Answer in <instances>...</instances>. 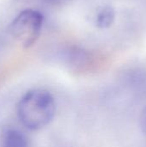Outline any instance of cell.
I'll use <instances>...</instances> for the list:
<instances>
[{"label": "cell", "instance_id": "8992f818", "mask_svg": "<svg viewBox=\"0 0 146 147\" xmlns=\"http://www.w3.org/2000/svg\"><path fill=\"white\" fill-rule=\"evenodd\" d=\"M48 3H59V2H61L63 0H45Z\"/></svg>", "mask_w": 146, "mask_h": 147}, {"label": "cell", "instance_id": "277c9868", "mask_svg": "<svg viewBox=\"0 0 146 147\" xmlns=\"http://www.w3.org/2000/svg\"><path fill=\"white\" fill-rule=\"evenodd\" d=\"M115 19V11L111 6H103L102 7L96 17V24L99 28L105 29L108 28L114 22Z\"/></svg>", "mask_w": 146, "mask_h": 147}, {"label": "cell", "instance_id": "5b68a950", "mask_svg": "<svg viewBox=\"0 0 146 147\" xmlns=\"http://www.w3.org/2000/svg\"><path fill=\"white\" fill-rule=\"evenodd\" d=\"M139 124L142 132L146 135V107L143 109L139 118Z\"/></svg>", "mask_w": 146, "mask_h": 147}, {"label": "cell", "instance_id": "7a4b0ae2", "mask_svg": "<svg viewBox=\"0 0 146 147\" xmlns=\"http://www.w3.org/2000/svg\"><path fill=\"white\" fill-rule=\"evenodd\" d=\"M42 25V14L36 9H26L13 19L9 26V32L25 48H28L39 39Z\"/></svg>", "mask_w": 146, "mask_h": 147}, {"label": "cell", "instance_id": "6da1fadb", "mask_svg": "<svg viewBox=\"0 0 146 147\" xmlns=\"http://www.w3.org/2000/svg\"><path fill=\"white\" fill-rule=\"evenodd\" d=\"M56 102L53 96L44 89L27 91L17 104V115L21 123L29 130H40L54 118Z\"/></svg>", "mask_w": 146, "mask_h": 147}, {"label": "cell", "instance_id": "3957f363", "mask_svg": "<svg viewBox=\"0 0 146 147\" xmlns=\"http://www.w3.org/2000/svg\"><path fill=\"white\" fill-rule=\"evenodd\" d=\"M2 147H29L27 136L17 129L6 130L2 137Z\"/></svg>", "mask_w": 146, "mask_h": 147}]
</instances>
